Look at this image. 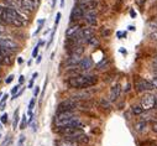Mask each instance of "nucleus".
Instances as JSON below:
<instances>
[{"label": "nucleus", "mask_w": 157, "mask_h": 146, "mask_svg": "<svg viewBox=\"0 0 157 146\" xmlns=\"http://www.w3.org/2000/svg\"><path fill=\"white\" fill-rule=\"evenodd\" d=\"M54 126L61 128H83L80 119L74 114V112H61L56 114L54 118Z\"/></svg>", "instance_id": "f257e3e1"}, {"label": "nucleus", "mask_w": 157, "mask_h": 146, "mask_svg": "<svg viewBox=\"0 0 157 146\" xmlns=\"http://www.w3.org/2000/svg\"><path fill=\"white\" fill-rule=\"evenodd\" d=\"M98 83V77L95 74H78L67 79V84L69 88L74 89H84L93 87Z\"/></svg>", "instance_id": "f03ea898"}, {"label": "nucleus", "mask_w": 157, "mask_h": 146, "mask_svg": "<svg viewBox=\"0 0 157 146\" xmlns=\"http://www.w3.org/2000/svg\"><path fill=\"white\" fill-rule=\"evenodd\" d=\"M79 105V102L77 99H74L73 97L68 98L63 102L59 103V105L57 108V113H61V112H74Z\"/></svg>", "instance_id": "7ed1b4c3"}, {"label": "nucleus", "mask_w": 157, "mask_h": 146, "mask_svg": "<svg viewBox=\"0 0 157 146\" xmlns=\"http://www.w3.org/2000/svg\"><path fill=\"white\" fill-rule=\"evenodd\" d=\"M0 46L3 47V50L5 52H9V53L17 51V48H19L17 44L12 38H10L8 36H3V35H0Z\"/></svg>", "instance_id": "20e7f679"}, {"label": "nucleus", "mask_w": 157, "mask_h": 146, "mask_svg": "<svg viewBox=\"0 0 157 146\" xmlns=\"http://www.w3.org/2000/svg\"><path fill=\"white\" fill-rule=\"evenodd\" d=\"M135 88L137 92H150L155 88V86L152 84L151 81H146L142 77H135Z\"/></svg>", "instance_id": "39448f33"}, {"label": "nucleus", "mask_w": 157, "mask_h": 146, "mask_svg": "<svg viewBox=\"0 0 157 146\" xmlns=\"http://www.w3.org/2000/svg\"><path fill=\"white\" fill-rule=\"evenodd\" d=\"M156 97L151 93H147L145 94L144 97L141 98V102H140V105L142 107L144 110H152L155 107H156Z\"/></svg>", "instance_id": "423d86ee"}, {"label": "nucleus", "mask_w": 157, "mask_h": 146, "mask_svg": "<svg viewBox=\"0 0 157 146\" xmlns=\"http://www.w3.org/2000/svg\"><path fill=\"white\" fill-rule=\"evenodd\" d=\"M38 4H40V0H20L21 9L25 11H33L35 9H37Z\"/></svg>", "instance_id": "0eeeda50"}, {"label": "nucleus", "mask_w": 157, "mask_h": 146, "mask_svg": "<svg viewBox=\"0 0 157 146\" xmlns=\"http://www.w3.org/2000/svg\"><path fill=\"white\" fill-rule=\"evenodd\" d=\"M84 15H85V11L80 6L76 5L71 12V21H79V20L84 19Z\"/></svg>", "instance_id": "6e6552de"}, {"label": "nucleus", "mask_w": 157, "mask_h": 146, "mask_svg": "<svg viewBox=\"0 0 157 146\" xmlns=\"http://www.w3.org/2000/svg\"><path fill=\"white\" fill-rule=\"evenodd\" d=\"M78 68L80 69L82 72H87V71H89V69L93 68V61L90 57H83L80 60L79 62V65H78Z\"/></svg>", "instance_id": "1a4fd4ad"}, {"label": "nucleus", "mask_w": 157, "mask_h": 146, "mask_svg": "<svg viewBox=\"0 0 157 146\" xmlns=\"http://www.w3.org/2000/svg\"><path fill=\"white\" fill-rule=\"evenodd\" d=\"M84 20L88 25L90 26H95L97 25V11L92 10V11H87L84 15Z\"/></svg>", "instance_id": "9d476101"}, {"label": "nucleus", "mask_w": 157, "mask_h": 146, "mask_svg": "<svg viewBox=\"0 0 157 146\" xmlns=\"http://www.w3.org/2000/svg\"><path fill=\"white\" fill-rule=\"evenodd\" d=\"M82 56H78V54H69V57H68L66 60V66L68 68H71V67H77L79 65V62H80V58Z\"/></svg>", "instance_id": "9b49d317"}, {"label": "nucleus", "mask_w": 157, "mask_h": 146, "mask_svg": "<svg viewBox=\"0 0 157 146\" xmlns=\"http://www.w3.org/2000/svg\"><path fill=\"white\" fill-rule=\"evenodd\" d=\"M80 27H82V26H80L79 24L71 25V26L66 30V37H67V38H71V37L77 36V33L80 31Z\"/></svg>", "instance_id": "f8f14e48"}, {"label": "nucleus", "mask_w": 157, "mask_h": 146, "mask_svg": "<svg viewBox=\"0 0 157 146\" xmlns=\"http://www.w3.org/2000/svg\"><path fill=\"white\" fill-rule=\"evenodd\" d=\"M78 6H80L82 9H83L85 12L87 11H92V10H95L98 6V1L97 0H89V1L87 3H83V4H77Z\"/></svg>", "instance_id": "ddd939ff"}, {"label": "nucleus", "mask_w": 157, "mask_h": 146, "mask_svg": "<svg viewBox=\"0 0 157 146\" xmlns=\"http://www.w3.org/2000/svg\"><path fill=\"white\" fill-rule=\"evenodd\" d=\"M120 93H121V87H120V84L113 86L111 89H110V97H109V100H110V102H115L120 97Z\"/></svg>", "instance_id": "4468645a"}, {"label": "nucleus", "mask_w": 157, "mask_h": 146, "mask_svg": "<svg viewBox=\"0 0 157 146\" xmlns=\"http://www.w3.org/2000/svg\"><path fill=\"white\" fill-rule=\"evenodd\" d=\"M69 141L77 142L78 145H85V144H88V142H89V136H88V135H85V134H80V135H78V136H74V137H72Z\"/></svg>", "instance_id": "2eb2a0df"}, {"label": "nucleus", "mask_w": 157, "mask_h": 146, "mask_svg": "<svg viewBox=\"0 0 157 146\" xmlns=\"http://www.w3.org/2000/svg\"><path fill=\"white\" fill-rule=\"evenodd\" d=\"M12 61H14V57L11 56V53H9V52H5V51H4L3 57L0 58V62H1V65L10 66V65L12 63Z\"/></svg>", "instance_id": "dca6fc26"}, {"label": "nucleus", "mask_w": 157, "mask_h": 146, "mask_svg": "<svg viewBox=\"0 0 157 146\" xmlns=\"http://www.w3.org/2000/svg\"><path fill=\"white\" fill-rule=\"evenodd\" d=\"M56 146H79V145L77 142H73V141H69V140H66V139H63V140L57 141Z\"/></svg>", "instance_id": "f3484780"}, {"label": "nucleus", "mask_w": 157, "mask_h": 146, "mask_svg": "<svg viewBox=\"0 0 157 146\" xmlns=\"http://www.w3.org/2000/svg\"><path fill=\"white\" fill-rule=\"evenodd\" d=\"M87 44L92 47H97V46H99V40H98V37H95V35H94V36H92L87 41Z\"/></svg>", "instance_id": "a211bd4d"}, {"label": "nucleus", "mask_w": 157, "mask_h": 146, "mask_svg": "<svg viewBox=\"0 0 157 146\" xmlns=\"http://www.w3.org/2000/svg\"><path fill=\"white\" fill-rule=\"evenodd\" d=\"M99 104H100V107L101 108H104V109H110L111 108V104H110V100H108V99H100V102H99Z\"/></svg>", "instance_id": "6ab92c4d"}, {"label": "nucleus", "mask_w": 157, "mask_h": 146, "mask_svg": "<svg viewBox=\"0 0 157 146\" xmlns=\"http://www.w3.org/2000/svg\"><path fill=\"white\" fill-rule=\"evenodd\" d=\"M109 66V61L106 60V58H103L101 60V62H99V63L97 65V68L98 69H104V68H106Z\"/></svg>", "instance_id": "aec40b11"}, {"label": "nucleus", "mask_w": 157, "mask_h": 146, "mask_svg": "<svg viewBox=\"0 0 157 146\" xmlns=\"http://www.w3.org/2000/svg\"><path fill=\"white\" fill-rule=\"evenodd\" d=\"M145 126H146V123L144 121V120H141L140 123H137L135 125V129L139 131V133H141V131H144L145 130Z\"/></svg>", "instance_id": "412c9836"}, {"label": "nucleus", "mask_w": 157, "mask_h": 146, "mask_svg": "<svg viewBox=\"0 0 157 146\" xmlns=\"http://www.w3.org/2000/svg\"><path fill=\"white\" fill-rule=\"evenodd\" d=\"M132 113L135 115H141L142 113H144V109H142L141 105H134L132 107Z\"/></svg>", "instance_id": "4be33fe9"}, {"label": "nucleus", "mask_w": 157, "mask_h": 146, "mask_svg": "<svg viewBox=\"0 0 157 146\" xmlns=\"http://www.w3.org/2000/svg\"><path fill=\"white\" fill-rule=\"evenodd\" d=\"M17 123H19V109H16L15 113H14V123H12V128L14 129H16Z\"/></svg>", "instance_id": "5701e85b"}, {"label": "nucleus", "mask_w": 157, "mask_h": 146, "mask_svg": "<svg viewBox=\"0 0 157 146\" xmlns=\"http://www.w3.org/2000/svg\"><path fill=\"white\" fill-rule=\"evenodd\" d=\"M8 97H9V94H5L1 98V100H0V110L5 109V104H6V100H8Z\"/></svg>", "instance_id": "b1692460"}, {"label": "nucleus", "mask_w": 157, "mask_h": 146, "mask_svg": "<svg viewBox=\"0 0 157 146\" xmlns=\"http://www.w3.org/2000/svg\"><path fill=\"white\" fill-rule=\"evenodd\" d=\"M26 124H27V118H26V113L22 115V121H21V125H20V129L24 130L26 128Z\"/></svg>", "instance_id": "393cba45"}, {"label": "nucleus", "mask_w": 157, "mask_h": 146, "mask_svg": "<svg viewBox=\"0 0 157 146\" xmlns=\"http://www.w3.org/2000/svg\"><path fill=\"white\" fill-rule=\"evenodd\" d=\"M20 87H21V84H16L15 87L11 89V94H12V95H16V94L20 92Z\"/></svg>", "instance_id": "a878e982"}, {"label": "nucleus", "mask_w": 157, "mask_h": 146, "mask_svg": "<svg viewBox=\"0 0 157 146\" xmlns=\"http://www.w3.org/2000/svg\"><path fill=\"white\" fill-rule=\"evenodd\" d=\"M8 116H9L8 113L3 114L1 118H0V123H1V124H6V123H8V120H9V118H8Z\"/></svg>", "instance_id": "bb28decb"}, {"label": "nucleus", "mask_w": 157, "mask_h": 146, "mask_svg": "<svg viewBox=\"0 0 157 146\" xmlns=\"http://www.w3.org/2000/svg\"><path fill=\"white\" fill-rule=\"evenodd\" d=\"M110 33H111V31L109 30V29H103V30H101V36H103V37L110 36Z\"/></svg>", "instance_id": "cd10ccee"}, {"label": "nucleus", "mask_w": 157, "mask_h": 146, "mask_svg": "<svg viewBox=\"0 0 157 146\" xmlns=\"http://www.w3.org/2000/svg\"><path fill=\"white\" fill-rule=\"evenodd\" d=\"M40 46H41V45L38 44V45L35 47V48H33V51H32V57H33V58L38 57V48H40Z\"/></svg>", "instance_id": "c85d7f7f"}, {"label": "nucleus", "mask_w": 157, "mask_h": 146, "mask_svg": "<svg viewBox=\"0 0 157 146\" xmlns=\"http://www.w3.org/2000/svg\"><path fill=\"white\" fill-rule=\"evenodd\" d=\"M61 12H57V15H56V20H54V26L57 27V25H58V23H59V20H61Z\"/></svg>", "instance_id": "c756f323"}, {"label": "nucleus", "mask_w": 157, "mask_h": 146, "mask_svg": "<svg viewBox=\"0 0 157 146\" xmlns=\"http://www.w3.org/2000/svg\"><path fill=\"white\" fill-rule=\"evenodd\" d=\"M33 108H35V99H31L30 100V104H29V112H31Z\"/></svg>", "instance_id": "7c9ffc66"}, {"label": "nucleus", "mask_w": 157, "mask_h": 146, "mask_svg": "<svg viewBox=\"0 0 157 146\" xmlns=\"http://www.w3.org/2000/svg\"><path fill=\"white\" fill-rule=\"evenodd\" d=\"M24 141H25V137H24V135H21V136H20V139H19L17 146H22L24 145Z\"/></svg>", "instance_id": "2f4dec72"}, {"label": "nucleus", "mask_w": 157, "mask_h": 146, "mask_svg": "<svg viewBox=\"0 0 157 146\" xmlns=\"http://www.w3.org/2000/svg\"><path fill=\"white\" fill-rule=\"evenodd\" d=\"M14 77H15V76H14V74H10L9 77L5 79V83H11V82L14 81Z\"/></svg>", "instance_id": "473e14b6"}, {"label": "nucleus", "mask_w": 157, "mask_h": 146, "mask_svg": "<svg viewBox=\"0 0 157 146\" xmlns=\"http://www.w3.org/2000/svg\"><path fill=\"white\" fill-rule=\"evenodd\" d=\"M4 11H5V6L0 5V19L1 20H3V16H4Z\"/></svg>", "instance_id": "72a5a7b5"}, {"label": "nucleus", "mask_w": 157, "mask_h": 146, "mask_svg": "<svg viewBox=\"0 0 157 146\" xmlns=\"http://www.w3.org/2000/svg\"><path fill=\"white\" fill-rule=\"evenodd\" d=\"M151 129H152V131H155V133L157 134V120H156L155 123H152V126H151Z\"/></svg>", "instance_id": "f704fd0d"}, {"label": "nucleus", "mask_w": 157, "mask_h": 146, "mask_svg": "<svg viewBox=\"0 0 157 146\" xmlns=\"http://www.w3.org/2000/svg\"><path fill=\"white\" fill-rule=\"evenodd\" d=\"M38 93H40V87H36L35 90H33V97H37Z\"/></svg>", "instance_id": "c9c22d12"}, {"label": "nucleus", "mask_w": 157, "mask_h": 146, "mask_svg": "<svg viewBox=\"0 0 157 146\" xmlns=\"http://www.w3.org/2000/svg\"><path fill=\"white\" fill-rule=\"evenodd\" d=\"M151 82H152V84L155 86V88H157V76L152 78V81H151Z\"/></svg>", "instance_id": "e433bc0d"}, {"label": "nucleus", "mask_w": 157, "mask_h": 146, "mask_svg": "<svg viewBox=\"0 0 157 146\" xmlns=\"http://www.w3.org/2000/svg\"><path fill=\"white\" fill-rule=\"evenodd\" d=\"M24 81H25V77H24V76H20V79H19V84H22V83H24Z\"/></svg>", "instance_id": "4c0bfd02"}, {"label": "nucleus", "mask_w": 157, "mask_h": 146, "mask_svg": "<svg viewBox=\"0 0 157 146\" xmlns=\"http://www.w3.org/2000/svg\"><path fill=\"white\" fill-rule=\"evenodd\" d=\"M37 77H38V73L36 72V73H33V74H32V78H31V79H36Z\"/></svg>", "instance_id": "58836bf2"}, {"label": "nucleus", "mask_w": 157, "mask_h": 146, "mask_svg": "<svg viewBox=\"0 0 157 146\" xmlns=\"http://www.w3.org/2000/svg\"><path fill=\"white\" fill-rule=\"evenodd\" d=\"M33 81H35V79H31V81H30V83H29V88H32V87H33Z\"/></svg>", "instance_id": "ea45409f"}, {"label": "nucleus", "mask_w": 157, "mask_h": 146, "mask_svg": "<svg viewBox=\"0 0 157 146\" xmlns=\"http://www.w3.org/2000/svg\"><path fill=\"white\" fill-rule=\"evenodd\" d=\"M130 14H131V17H132V19H135V16H136V12H135L134 10H131V11H130Z\"/></svg>", "instance_id": "a19ab883"}, {"label": "nucleus", "mask_w": 157, "mask_h": 146, "mask_svg": "<svg viewBox=\"0 0 157 146\" xmlns=\"http://www.w3.org/2000/svg\"><path fill=\"white\" fill-rule=\"evenodd\" d=\"M41 60H42V56H38V57H37V60H36V63H40Z\"/></svg>", "instance_id": "79ce46f5"}, {"label": "nucleus", "mask_w": 157, "mask_h": 146, "mask_svg": "<svg viewBox=\"0 0 157 146\" xmlns=\"http://www.w3.org/2000/svg\"><path fill=\"white\" fill-rule=\"evenodd\" d=\"M129 89H131V86L130 84H127L126 88H125V92H129Z\"/></svg>", "instance_id": "37998d69"}, {"label": "nucleus", "mask_w": 157, "mask_h": 146, "mask_svg": "<svg viewBox=\"0 0 157 146\" xmlns=\"http://www.w3.org/2000/svg\"><path fill=\"white\" fill-rule=\"evenodd\" d=\"M129 30H131V31H134V30H135V26H132V25H131V26H129Z\"/></svg>", "instance_id": "c03bdc74"}, {"label": "nucleus", "mask_w": 157, "mask_h": 146, "mask_svg": "<svg viewBox=\"0 0 157 146\" xmlns=\"http://www.w3.org/2000/svg\"><path fill=\"white\" fill-rule=\"evenodd\" d=\"M64 6V0H61V8H63Z\"/></svg>", "instance_id": "a18cd8bd"}, {"label": "nucleus", "mask_w": 157, "mask_h": 146, "mask_svg": "<svg viewBox=\"0 0 157 146\" xmlns=\"http://www.w3.org/2000/svg\"><path fill=\"white\" fill-rule=\"evenodd\" d=\"M3 23H4V21H3V20H1V19H0V24H3Z\"/></svg>", "instance_id": "49530a36"}, {"label": "nucleus", "mask_w": 157, "mask_h": 146, "mask_svg": "<svg viewBox=\"0 0 157 146\" xmlns=\"http://www.w3.org/2000/svg\"><path fill=\"white\" fill-rule=\"evenodd\" d=\"M156 108H157V99H156Z\"/></svg>", "instance_id": "de8ad7c7"}, {"label": "nucleus", "mask_w": 157, "mask_h": 146, "mask_svg": "<svg viewBox=\"0 0 157 146\" xmlns=\"http://www.w3.org/2000/svg\"><path fill=\"white\" fill-rule=\"evenodd\" d=\"M0 82H1V78H0Z\"/></svg>", "instance_id": "09e8293b"}, {"label": "nucleus", "mask_w": 157, "mask_h": 146, "mask_svg": "<svg viewBox=\"0 0 157 146\" xmlns=\"http://www.w3.org/2000/svg\"><path fill=\"white\" fill-rule=\"evenodd\" d=\"M0 137H1V135H0Z\"/></svg>", "instance_id": "8fccbe9b"}]
</instances>
